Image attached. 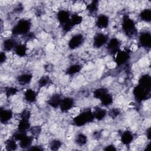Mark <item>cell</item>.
I'll return each instance as SVG.
<instances>
[{
    "instance_id": "cell-11",
    "label": "cell",
    "mask_w": 151,
    "mask_h": 151,
    "mask_svg": "<svg viewBox=\"0 0 151 151\" xmlns=\"http://www.w3.org/2000/svg\"><path fill=\"white\" fill-rule=\"evenodd\" d=\"M70 13L65 10H61L57 14V19L61 25L69 22L70 21Z\"/></svg>"
},
{
    "instance_id": "cell-32",
    "label": "cell",
    "mask_w": 151,
    "mask_h": 151,
    "mask_svg": "<svg viewBox=\"0 0 151 151\" xmlns=\"http://www.w3.org/2000/svg\"><path fill=\"white\" fill-rule=\"evenodd\" d=\"M51 83V80L48 76H43L41 77L38 82V86L40 87H45Z\"/></svg>"
},
{
    "instance_id": "cell-5",
    "label": "cell",
    "mask_w": 151,
    "mask_h": 151,
    "mask_svg": "<svg viewBox=\"0 0 151 151\" xmlns=\"http://www.w3.org/2000/svg\"><path fill=\"white\" fill-rule=\"evenodd\" d=\"M114 55V61L118 66L124 64L130 58V52L127 50H120Z\"/></svg>"
},
{
    "instance_id": "cell-18",
    "label": "cell",
    "mask_w": 151,
    "mask_h": 151,
    "mask_svg": "<svg viewBox=\"0 0 151 151\" xmlns=\"http://www.w3.org/2000/svg\"><path fill=\"white\" fill-rule=\"evenodd\" d=\"M133 135L132 132L129 131H124L123 132L121 136V141L122 142L126 145H129L133 140Z\"/></svg>"
},
{
    "instance_id": "cell-12",
    "label": "cell",
    "mask_w": 151,
    "mask_h": 151,
    "mask_svg": "<svg viewBox=\"0 0 151 151\" xmlns=\"http://www.w3.org/2000/svg\"><path fill=\"white\" fill-rule=\"evenodd\" d=\"M13 113L9 109H1L0 110V120L2 123H8L12 117Z\"/></svg>"
},
{
    "instance_id": "cell-4",
    "label": "cell",
    "mask_w": 151,
    "mask_h": 151,
    "mask_svg": "<svg viewBox=\"0 0 151 151\" xmlns=\"http://www.w3.org/2000/svg\"><path fill=\"white\" fill-rule=\"evenodd\" d=\"M150 90H147L139 84L136 86L133 90V95L134 98L139 102L147 99L150 97Z\"/></svg>"
},
{
    "instance_id": "cell-41",
    "label": "cell",
    "mask_w": 151,
    "mask_h": 151,
    "mask_svg": "<svg viewBox=\"0 0 151 151\" xmlns=\"http://www.w3.org/2000/svg\"><path fill=\"white\" fill-rule=\"evenodd\" d=\"M28 150H42L43 148L40 146H30L28 148Z\"/></svg>"
},
{
    "instance_id": "cell-44",
    "label": "cell",
    "mask_w": 151,
    "mask_h": 151,
    "mask_svg": "<svg viewBox=\"0 0 151 151\" xmlns=\"http://www.w3.org/2000/svg\"><path fill=\"white\" fill-rule=\"evenodd\" d=\"M150 145H151V143H149V145H148L146 146V150H149V149H150Z\"/></svg>"
},
{
    "instance_id": "cell-28",
    "label": "cell",
    "mask_w": 151,
    "mask_h": 151,
    "mask_svg": "<svg viewBox=\"0 0 151 151\" xmlns=\"http://www.w3.org/2000/svg\"><path fill=\"white\" fill-rule=\"evenodd\" d=\"M87 142V136L82 133L78 134L76 137V143L79 146H83L86 144Z\"/></svg>"
},
{
    "instance_id": "cell-8",
    "label": "cell",
    "mask_w": 151,
    "mask_h": 151,
    "mask_svg": "<svg viewBox=\"0 0 151 151\" xmlns=\"http://www.w3.org/2000/svg\"><path fill=\"white\" fill-rule=\"evenodd\" d=\"M108 41V37L106 35L99 33L96 34L93 40V45L95 48H100L103 45H104Z\"/></svg>"
},
{
    "instance_id": "cell-6",
    "label": "cell",
    "mask_w": 151,
    "mask_h": 151,
    "mask_svg": "<svg viewBox=\"0 0 151 151\" xmlns=\"http://www.w3.org/2000/svg\"><path fill=\"white\" fill-rule=\"evenodd\" d=\"M120 45L121 43L118 39L113 38L108 42L107 45V50L110 54L114 55L120 50Z\"/></svg>"
},
{
    "instance_id": "cell-27",
    "label": "cell",
    "mask_w": 151,
    "mask_h": 151,
    "mask_svg": "<svg viewBox=\"0 0 151 151\" xmlns=\"http://www.w3.org/2000/svg\"><path fill=\"white\" fill-rule=\"evenodd\" d=\"M140 17L144 21L150 22L151 20V10L149 9L143 10L140 14Z\"/></svg>"
},
{
    "instance_id": "cell-38",
    "label": "cell",
    "mask_w": 151,
    "mask_h": 151,
    "mask_svg": "<svg viewBox=\"0 0 151 151\" xmlns=\"http://www.w3.org/2000/svg\"><path fill=\"white\" fill-rule=\"evenodd\" d=\"M31 116V113L29 111V110L25 109L24 110H23L20 114V119H27L29 120V117Z\"/></svg>"
},
{
    "instance_id": "cell-26",
    "label": "cell",
    "mask_w": 151,
    "mask_h": 151,
    "mask_svg": "<svg viewBox=\"0 0 151 151\" xmlns=\"http://www.w3.org/2000/svg\"><path fill=\"white\" fill-rule=\"evenodd\" d=\"M101 103L103 106H109L110 104H111V103H113V97L111 94H110L109 93V92L107 93H106V94H104L100 99Z\"/></svg>"
},
{
    "instance_id": "cell-42",
    "label": "cell",
    "mask_w": 151,
    "mask_h": 151,
    "mask_svg": "<svg viewBox=\"0 0 151 151\" xmlns=\"http://www.w3.org/2000/svg\"><path fill=\"white\" fill-rule=\"evenodd\" d=\"M24 36L26 37L27 40H32L34 38H35V35L34 34V33L32 32H28V34H27L26 35H25Z\"/></svg>"
},
{
    "instance_id": "cell-23",
    "label": "cell",
    "mask_w": 151,
    "mask_h": 151,
    "mask_svg": "<svg viewBox=\"0 0 151 151\" xmlns=\"http://www.w3.org/2000/svg\"><path fill=\"white\" fill-rule=\"evenodd\" d=\"M82 66L80 64H75L70 65L67 70L66 73L68 75H74L75 74L78 73L81 70Z\"/></svg>"
},
{
    "instance_id": "cell-15",
    "label": "cell",
    "mask_w": 151,
    "mask_h": 151,
    "mask_svg": "<svg viewBox=\"0 0 151 151\" xmlns=\"http://www.w3.org/2000/svg\"><path fill=\"white\" fill-rule=\"evenodd\" d=\"M61 100L62 99L60 94H54L48 100V104L54 108H57L60 106Z\"/></svg>"
},
{
    "instance_id": "cell-16",
    "label": "cell",
    "mask_w": 151,
    "mask_h": 151,
    "mask_svg": "<svg viewBox=\"0 0 151 151\" xmlns=\"http://www.w3.org/2000/svg\"><path fill=\"white\" fill-rule=\"evenodd\" d=\"M18 44H17L15 40L12 38H8L5 40L3 42V48L4 51H9L12 49H15L16 46Z\"/></svg>"
},
{
    "instance_id": "cell-25",
    "label": "cell",
    "mask_w": 151,
    "mask_h": 151,
    "mask_svg": "<svg viewBox=\"0 0 151 151\" xmlns=\"http://www.w3.org/2000/svg\"><path fill=\"white\" fill-rule=\"evenodd\" d=\"M27 47L24 44H18L15 48V51L17 55L19 57H24L27 54Z\"/></svg>"
},
{
    "instance_id": "cell-31",
    "label": "cell",
    "mask_w": 151,
    "mask_h": 151,
    "mask_svg": "<svg viewBox=\"0 0 151 151\" xmlns=\"http://www.w3.org/2000/svg\"><path fill=\"white\" fill-rule=\"evenodd\" d=\"M70 20H71V22H72V24H73V25L75 26V25L81 24L83 21V18H82L81 16L79 15L78 14H74L71 15Z\"/></svg>"
},
{
    "instance_id": "cell-2",
    "label": "cell",
    "mask_w": 151,
    "mask_h": 151,
    "mask_svg": "<svg viewBox=\"0 0 151 151\" xmlns=\"http://www.w3.org/2000/svg\"><path fill=\"white\" fill-rule=\"evenodd\" d=\"M93 112L90 110H86L73 119V123L77 126H83L87 123L91 122L94 120Z\"/></svg>"
},
{
    "instance_id": "cell-30",
    "label": "cell",
    "mask_w": 151,
    "mask_h": 151,
    "mask_svg": "<svg viewBox=\"0 0 151 151\" xmlns=\"http://www.w3.org/2000/svg\"><path fill=\"white\" fill-rule=\"evenodd\" d=\"M108 93V91L107 89L104 88H99L94 90L93 93L94 97L96 99H100L104 94Z\"/></svg>"
},
{
    "instance_id": "cell-9",
    "label": "cell",
    "mask_w": 151,
    "mask_h": 151,
    "mask_svg": "<svg viewBox=\"0 0 151 151\" xmlns=\"http://www.w3.org/2000/svg\"><path fill=\"white\" fill-rule=\"evenodd\" d=\"M140 45L145 48H150L151 45V35L149 32H143L139 37Z\"/></svg>"
},
{
    "instance_id": "cell-20",
    "label": "cell",
    "mask_w": 151,
    "mask_h": 151,
    "mask_svg": "<svg viewBox=\"0 0 151 151\" xmlns=\"http://www.w3.org/2000/svg\"><path fill=\"white\" fill-rule=\"evenodd\" d=\"M33 138L34 137L32 136H29L28 135H26L23 139H22L19 141V146L23 149H27L29 147L33 140Z\"/></svg>"
},
{
    "instance_id": "cell-34",
    "label": "cell",
    "mask_w": 151,
    "mask_h": 151,
    "mask_svg": "<svg viewBox=\"0 0 151 151\" xmlns=\"http://www.w3.org/2000/svg\"><path fill=\"white\" fill-rule=\"evenodd\" d=\"M27 134L26 132H23V131H20L18 130L16 132L14 133V134H13V137L12 138L14 139H15V140H18V141H20L22 139H23Z\"/></svg>"
},
{
    "instance_id": "cell-40",
    "label": "cell",
    "mask_w": 151,
    "mask_h": 151,
    "mask_svg": "<svg viewBox=\"0 0 151 151\" xmlns=\"http://www.w3.org/2000/svg\"><path fill=\"white\" fill-rule=\"evenodd\" d=\"M6 60V54L5 52H1L0 54V62L1 63H4Z\"/></svg>"
},
{
    "instance_id": "cell-1",
    "label": "cell",
    "mask_w": 151,
    "mask_h": 151,
    "mask_svg": "<svg viewBox=\"0 0 151 151\" xmlns=\"http://www.w3.org/2000/svg\"><path fill=\"white\" fill-rule=\"evenodd\" d=\"M31 26V22L28 19H20L13 27L12 33L14 35H26L29 32V29Z\"/></svg>"
},
{
    "instance_id": "cell-14",
    "label": "cell",
    "mask_w": 151,
    "mask_h": 151,
    "mask_svg": "<svg viewBox=\"0 0 151 151\" xmlns=\"http://www.w3.org/2000/svg\"><path fill=\"white\" fill-rule=\"evenodd\" d=\"M139 85L141 86L142 87L150 90L151 88V78L150 76L145 74L142 76L139 80Z\"/></svg>"
},
{
    "instance_id": "cell-10",
    "label": "cell",
    "mask_w": 151,
    "mask_h": 151,
    "mask_svg": "<svg viewBox=\"0 0 151 151\" xmlns=\"http://www.w3.org/2000/svg\"><path fill=\"white\" fill-rule=\"evenodd\" d=\"M74 105V100L71 97H65L62 99L60 107L63 112H67L70 110Z\"/></svg>"
},
{
    "instance_id": "cell-13",
    "label": "cell",
    "mask_w": 151,
    "mask_h": 151,
    "mask_svg": "<svg viewBox=\"0 0 151 151\" xmlns=\"http://www.w3.org/2000/svg\"><path fill=\"white\" fill-rule=\"evenodd\" d=\"M109 19L107 16L102 14L100 15L96 20V25L99 28H106L109 25Z\"/></svg>"
},
{
    "instance_id": "cell-33",
    "label": "cell",
    "mask_w": 151,
    "mask_h": 151,
    "mask_svg": "<svg viewBox=\"0 0 151 151\" xmlns=\"http://www.w3.org/2000/svg\"><path fill=\"white\" fill-rule=\"evenodd\" d=\"M61 142L57 139H54L51 141L50 143V147L52 150H57L61 146Z\"/></svg>"
},
{
    "instance_id": "cell-21",
    "label": "cell",
    "mask_w": 151,
    "mask_h": 151,
    "mask_svg": "<svg viewBox=\"0 0 151 151\" xmlns=\"http://www.w3.org/2000/svg\"><path fill=\"white\" fill-rule=\"evenodd\" d=\"M107 114V111L105 109L102 108H97L95 109L94 111L93 112V115L94 119L98 120H103Z\"/></svg>"
},
{
    "instance_id": "cell-36",
    "label": "cell",
    "mask_w": 151,
    "mask_h": 151,
    "mask_svg": "<svg viewBox=\"0 0 151 151\" xmlns=\"http://www.w3.org/2000/svg\"><path fill=\"white\" fill-rule=\"evenodd\" d=\"M17 91H18V90L16 88L9 87L6 88L5 94L7 97H10L15 94L17 93Z\"/></svg>"
},
{
    "instance_id": "cell-19",
    "label": "cell",
    "mask_w": 151,
    "mask_h": 151,
    "mask_svg": "<svg viewBox=\"0 0 151 151\" xmlns=\"http://www.w3.org/2000/svg\"><path fill=\"white\" fill-rule=\"evenodd\" d=\"M24 98L29 103L35 102L37 99V93L32 89H28L24 93Z\"/></svg>"
},
{
    "instance_id": "cell-29",
    "label": "cell",
    "mask_w": 151,
    "mask_h": 151,
    "mask_svg": "<svg viewBox=\"0 0 151 151\" xmlns=\"http://www.w3.org/2000/svg\"><path fill=\"white\" fill-rule=\"evenodd\" d=\"M87 9L89 13L91 14H94L96 13L98 9V1H94L91 2V3L87 6Z\"/></svg>"
},
{
    "instance_id": "cell-37",
    "label": "cell",
    "mask_w": 151,
    "mask_h": 151,
    "mask_svg": "<svg viewBox=\"0 0 151 151\" xmlns=\"http://www.w3.org/2000/svg\"><path fill=\"white\" fill-rule=\"evenodd\" d=\"M120 111L119 109H118L117 108H113L109 111V114L111 118L114 119V118H116L120 114Z\"/></svg>"
},
{
    "instance_id": "cell-3",
    "label": "cell",
    "mask_w": 151,
    "mask_h": 151,
    "mask_svg": "<svg viewBox=\"0 0 151 151\" xmlns=\"http://www.w3.org/2000/svg\"><path fill=\"white\" fill-rule=\"evenodd\" d=\"M122 29L124 33L129 37H134L137 32L134 21L127 15H124L123 17Z\"/></svg>"
},
{
    "instance_id": "cell-17",
    "label": "cell",
    "mask_w": 151,
    "mask_h": 151,
    "mask_svg": "<svg viewBox=\"0 0 151 151\" xmlns=\"http://www.w3.org/2000/svg\"><path fill=\"white\" fill-rule=\"evenodd\" d=\"M32 75L29 73H24L18 76L17 80V81L22 85H25L29 84L32 79Z\"/></svg>"
},
{
    "instance_id": "cell-39",
    "label": "cell",
    "mask_w": 151,
    "mask_h": 151,
    "mask_svg": "<svg viewBox=\"0 0 151 151\" xmlns=\"http://www.w3.org/2000/svg\"><path fill=\"white\" fill-rule=\"evenodd\" d=\"M104 150H106V151H114V150H116V148L115 147V146L114 145H110L107 146L104 149Z\"/></svg>"
},
{
    "instance_id": "cell-43",
    "label": "cell",
    "mask_w": 151,
    "mask_h": 151,
    "mask_svg": "<svg viewBox=\"0 0 151 151\" xmlns=\"http://www.w3.org/2000/svg\"><path fill=\"white\" fill-rule=\"evenodd\" d=\"M146 136H147V137L149 139H150V136H151V132H150V128H148V129L146 130Z\"/></svg>"
},
{
    "instance_id": "cell-7",
    "label": "cell",
    "mask_w": 151,
    "mask_h": 151,
    "mask_svg": "<svg viewBox=\"0 0 151 151\" xmlns=\"http://www.w3.org/2000/svg\"><path fill=\"white\" fill-rule=\"evenodd\" d=\"M84 38L81 34L74 35L70 40L68 42V46L70 49H76L80 47L83 42Z\"/></svg>"
},
{
    "instance_id": "cell-24",
    "label": "cell",
    "mask_w": 151,
    "mask_h": 151,
    "mask_svg": "<svg viewBox=\"0 0 151 151\" xmlns=\"http://www.w3.org/2000/svg\"><path fill=\"white\" fill-rule=\"evenodd\" d=\"M5 146L6 150L13 151L17 149V144L16 140L13 138L12 139H8L5 142Z\"/></svg>"
},
{
    "instance_id": "cell-35",
    "label": "cell",
    "mask_w": 151,
    "mask_h": 151,
    "mask_svg": "<svg viewBox=\"0 0 151 151\" xmlns=\"http://www.w3.org/2000/svg\"><path fill=\"white\" fill-rule=\"evenodd\" d=\"M29 131L33 137H37L40 134L41 131V127L38 126H34L29 129Z\"/></svg>"
},
{
    "instance_id": "cell-22",
    "label": "cell",
    "mask_w": 151,
    "mask_h": 151,
    "mask_svg": "<svg viewBox=\"0 0 151 151\" xmlns=\"http://www.w3.org/2000/svg\"><path fill=\"white\" fill-rule=\"evenodd\" d=\"M30 129V123L29 120L27 119H20V121L18 125V130L20 131L26 132Z\"/></svg>"
}]
</instances>
